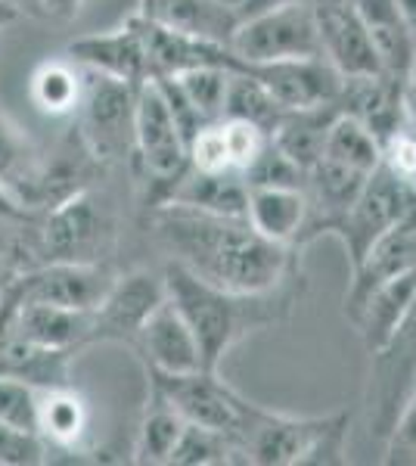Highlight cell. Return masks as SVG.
<instances>
[{
    "mask_svg": "<svg viewBox=\"0 0 416 466\" xmlns=\"http://www.w3.org/2000/svg\"><path fill=\"white\" fill-rule=\"evenodd\" d=\"M153 233L171 261L184 265L211 287L268 292L301 277L299 246H283L261 237L246 218L162 202L153 212Z\"/></svg>",
    "mask_w": 416,
    "mask_h": 466,
    "instance_id": "1",
    "label": "cell"
},
{
    "mask_svg": "<svg viewBox=\"0 0 416 466\" xmlns=\"http://www.w3.org/2000/svg\"><path fill=\"white\" fill-rule=\"evenodd\" d=\"M162 277L168 299L178 305V311L184 314L196 339H199L206 370H218L227 351L239 339H246L249 333L270 329L277 323L289 320L292 308L299 305L301 287V277H295V280L268 292H230L199 280L178 261H168Z\"/></svg>",
    "mask_w": 416,
    "mask_h": 466,
    "instance_id": "2",
    "label": "cell"
},
{
    "mask_svg": "<svg viewBox=\"0 0 416 466\" xmlns=\"http://www.w3.org/2000/svg\"><path fill=\"white\" fill-rule=\"evenodd\" d=\"M149 395L171 404L187 423L208 426V430L227 432L243 441L249 451V439L264 420V408L243 398L233 386L218 377V370H190V373H158L147 370Z\"/></svg>",
    "mask_w": 416,
    "mask_h": 466,
    "instance_id": "3",
    "label": "cell"
},
{
    "mask_svg": "<svg viewBox=\"0 0 416 466\" xmlns=\"http://www.w3.org/2000/svg\"><path fill=\"white\" fill-rule=\"evenodd\" d=\"M131 162L137 175L149 184L153 208L162 206L178 187V180L190 171V147L174 122L168 100L156 78L137 87V106H134V153Z\"/></svg>",
    "mask_w": 416,
    "mask_h": 466,
    "instance_id": "4",
    "label": "cell"
},
{
    "mask_svg": "<svg viewBox=\"0 0 416 466\" xmlns=\"http://www.w3.org/2000/svg\"><path fill=\"white\" fill-rule=\"evenodd\" d=\"M351 417H283L264 413L249 439V463L259 466H332L345 463V439Z\"/></svg>",
    "mask_w": 416,
    "mask_h": 466,
    "instance_id": "5",
    "label": "cell"
},
{
    "mask_svg": "<svg viewBox=\"0 0 416 466\" xmlns=\"http://www.w3.org/2000/svg\"><path fill=\"white\" fill-rule=\"evenodd\" d=\"M81 72H85V87L75 109L78 140L94 156V162H131L137 87L85 66Z\"/></svg>",
    "mask_w": 416,
    "mask_h": 466,
    "instance_id": "6",
    "label": "cell"
},
{
    "mask_svg": "<svg viewBox=\"0 0 416 466\" xmlns=\"http://www.w3.org/2000/svg\"><path fill=\"white\" fill-rule=\"evenodd\" d=\"M230 50L243 66L323 56L314 4L311 0H299V4H283L274 6V10L239 19Z\"/></svg>",
    "mask_w": 416,
    "mask_h": 466,
    "instance_id": "7",
    "label": "cell"
},
{
    "mask_svg": "<svg viewBox=\"0 0 416 466\" xmlns=\"http://www.w3.org/2000/svg\"><path fill=\"white\" fill-rule=\"evenodd\" d=\"M413 208H416V193L401 177L391 175L385 165H380L367 177V184L360 187L358 199L351 202L345 218L336 224L332 237H339V243L345 246L348 261L354 268L370 252V246L380 237H385L395 224L404 221Z\"/></svg>",
    "mask_w": 416,
    "mask_h": 466,
    "instance_id": "8",
    "label": "cell"
},
{
    "mask_svg": "<svg viewBox=\"0 0 416 466\" xmlns=\"http://www.w3.org/2000/svg\"><path fill=\"white\" fill-rule=\"evenodd\" d=\"M37 237L44 261H100L109 249L112 221L103 202L81 190L41 215Z\"/></svg>",
    "mask_w": 416,
    "mask_h": 466,
    "instance_id": "9",
    "label": "cell"
},
{
    "mask_svg": "<svg viewBox=\"0 0 416 466\" xmlns=\"http://www.w3.org/2000/svg\"><path fill=\"white\" fill-rule=\"evenodd\" d=\"M112 274L103 261H44L32 270H22L10 296L16 302H47L75 311H94L109 292Z\"/></svg>",
    "mask_w": 416,
    "mask_h": 466,
    "instance_id": "10",
    "label": "cell"
},
{
    "mask_svg": "<svg viewBox=\"0 0 416 466\" xmlns=\"http://www.w3.org/2000/svg\"><path fill=\"white\" fill-rule=\"evenodd\" d=\"M165 277H156L149 270H131V274H116L103 302L90 311V345L96 342H137L140 327L149 314L165 302Z\"/></svg>",
    "mask_w": 416,
    "mask_h": 466,
    "instance_id": "11",
    "label": "cell"
},
{
    "mask_svg": "<svg viewBox=\"0 0 416 466\" xmlns=\"http://www.w3.org/2000/svg\"><path fill=\"white\" fill-rule=\"evenodd\" d=\"M370 360H373L367 395L370 426L380 439H385L416 382V302L407 320L401 323V329L391 336V342L376 355H370Z\"/></svg>",
    "mask_w": 416,
    "mask_h": 466,
    "instance_id": "12",
    "label": "cell"
},
{
    "mask_svg": "<svg viewBox=\"0 0 416 466\" xmlns=\"http://www.w3.org/2000/svg\"><path fill=\"white\" fill-rule=\"evenodd\" d=\"M317 32H320V54L342 78L382 72L380 54L373 47L364 19L351 0H311Z\"/></svg>",
    "mask_w": 416,
    "mask_h": 466,
    "instance_id": "13",
    "label": "cell"
},
{
    "mask_svg": "<svg viewBox=\"0 0 416 466\" xmlns=\"http://www.w3.org/2000/svg\"><path fill=\"white\" fill-rule=\"evenodd\" d=\"M66 56H69L72 63L85 66V69L112 75V78L127 81V85H134V87L147 85V81L153 78L137 16H131L118 28H109V32L75 37L69 47H66Z\"/></svg>",
    "mask_w": 416,
    "mask_h": 466,
    "instance_id": "14",
    "label": "cell"
},
{
    "mask_svg": "<svg viewBox=\"0 0 416 466\" xmlns=\"http://www.w3.org/2000/svg\"><path fill=\"white\" fill-rule=\"evenodd\" d=\"M339 109L345 116L358 118L382 147L398 131H404L411 125L407 122V103H404V78L389 72L342 78Z\"/></svg>",
    "mask_w": 416,
    "mask_h": 466,
    "instance_id": "15",
    "label": "cell"
},
{
    "mask_svg": "<svg viewBox=\"0 0 416 466\" xmlns=\"http://www.w3.org/2000/svg\"><path fill=\"white\" fill-rule=\"evenodd\" d=\"M243 69L261 78L283 109H311L339 103V90H342V75L323 56L279 59V63L243 66Z\"/></svg>",
    "mask_w": 416,
    "mask_h": 466,
    "instance_id": "16",
    "label": "cell"
},
{
    "mask_svg": "<svg viewBox=\"0 0 416 466\" xmlns=\"http://www.w3.org/2000/svg\"><path fill=\"white\" fill-rule=\"evenodd\" d=\"M134 351L147 364V370L158 373H190L202 367L199 339L168 296L140 327Z\"/></svg>",
    "mask_w": 416,
    "mask_h": 466,
    "instance_id": "17",
    "label": "cell"
},
{
    "mask_svg": "<svg viewBox=\"0 0 416 466\" xmlns=\"http://www.w3.org/2000/svg\"><path fill=\"white\" fill-rule=\"evenodd\" d=\"M0 184L37 218L50 208V159L6 112H0Z\"/></svg>",
    "mask_w": 416,
    "mask_h": 466,
    "instance_id": "18",
    "label": "cell"
},
{
    "mask_svg": "<svg viewBox=\"0 0 416 466\" xmlns=\"http://www.w3.org/2000/svg\"><path fill=\"white\" fill-rule=\"evenodd\" d=\"M413 302H416V268L380 283L351 314H345L354 323V329H358L367 355H376V351L391 342V336L398 333L401 323L411 314Z\"/></svg>",
    "mask_w": 416,
    "mask_h": 466,
    "instance_id": "19",
    "label": "cell"
},
{
    "mask_svg": "<svg viewBox=\"0 0 416 466\" xmlns=\"http://www.w3.org/2000/svg\"><path fill=\"white\" fill-rule=\"evenodd\" d=\"M13 305V336L37 349L81 351L90 345V311L59 308L47 302H16Z\"/></svg>",
    "mask_w": 416,
    "mask_h": 466,
    "instance_id": "20",
    "label": "cell"
},
{
    "mask_svg": "<svg viewBox=\"0 0 416 466\" xmlns=\"http://www.w3.org/2000/svg\"><path fill=\"white\" fill-rule=\"evenodd\" d=\"M137 16L171 32L224 44V47H230L233 32L239 25L237 6L224 0H140Z\"/></svg>",
    "mask_w": 416,
    "mask_h": 466,
    "instance_id": "21",
    "label": "cell"
},
{
    "mask_svg": "<svg viewBox=\"0 0 416 466\" xmlns=\"http://www.w3.org/2000/svg\"><path fill=\"white\" fill-rule=\"evenodd\" d=\"M308 202L305 193L292 187H249V208L246 221L261 237L283 246H299L305 230Z\"/></svg>",
    "mask_w": 416,
    "mask_h": 466,
    "instance_id": "22",
    "label": "cell"
},
{
    "mask_svg": "<svg viewBox=\"0 0 416 466\" xmlns=\"http://www.w3.org/2000/svg\"><path fill=\"white\" fill-rule=\"evenodd\" d=\"M339 112H342L339 103H327V106H311V109H286L279 125L270 131V144L283 156H289L299 168L311 171L320 162L330 125L336 122Z\"/></svg>",
    "mask_w": 416,
    "mask_h": 466,
    "instance_id": "23",
    "label": "cell"
},
{
    "mask_svg": "<svg viewBox=\"0 0 416 466\" xmlns=\"http://www.w3.org/2000/svg\"><path fill=\"white\" fill-rule=\"evenodd\" d=\"M351 4L360 13V19H364L370 37H373L382 72L404 78L416 54V41L411 28L404 25L398 0H351Z\"/></svg>",
    "mask_w": 416,
    "mask_h": 466,
    "instance_id": "24",
    "label": "cell"
},
{
    "mask_svg": "<svg viewBox=\"0 0 416 466\" xmlns=\"http://www.w3.org/2000/svg\"><path fill=\"white\" fill-rule=\"evenodd\" d=\"M165 202H178V206L202 208L211 215L227 218H246L249 208V184L239 171H224V175H206V171L190 168L178 180L171 197Z\"/></svg>",
    "mask_w": 416,
    "mask_h": 466,
    "instance_id": "25",
    "label": "cell"
},
{
    "mask_svg": "<svg viewBox=\"0 0 416 466\" xmlns=\"http://www.w3.org/2000/svg\"><path fill=\"white\" fill-rule=\"evenodd\" d=\"M90 430V404L85 395L75 392L69 386H50L41 389V401H37V432L41 439L63 451H75L85 441Z\"/></svg>",
    "mask_w": 416,
    "mask_h": 466,
    "instance_id": "26",
    "label": "cell"
},
{
    "mask_svg": "<svg viewBox=\"0 0 416 466\" xmlns=\"http://www.w3.org/2000/svg\"><path fill=\"white\" fill-rule=\"evenodd\" d=\"M81 87H85V72L72 59H47L37 66L32 81H28L32 103L44 116L53 118L75 116L81 103Z\"/></svg>",
    "mask_w": 416,
    "mask_h": 466,
    "instance_id": "27",
    "label": "cell"
},
{
    "mask_svg": "<svg viewBox=\"0 0 416 466\" xmlns=\"http://www.w3.org/2000/svg\"><path fill=\"white\" fill-rule=\"evenodd\" d=\"M283 106L268 90L261 78H255L249 69H233L230 81H227L224 96V118H237V122H249L270 134L283 118Z\"/></svg>",
    "mask_w": 416,
    "mask_h": 466,
    "instance_id": "28",
    "label": "cell"
},
{
    "mask_svg": "<svg viewBox=\"0 0 416 466\" xmlns=\"http://www.w3.org/2000/svg\"><path fill=\"white\" fill-rule=\"evenodd\" d=\"M323 156L345 165V168H351V171H360V175H373L382 165V144L358 122V118L339 112L336 122L330 125Z\"/></svg>",
    "mask_w": 416,
    "mask_h": 466,
    "instance_id": "29",
    "label": "cell"
},
{
    "mask_svg": "<svg viewBox=\"0 0 416 466\" xmlns=\"http://www.w3.org/2000/svg\"><path fill=\"white\" fill-rule=\"evenodd\" d=\"M174 466H221V463H249V451L233 435L208 430V426L187 423L171 454Z\"/></svg>",
    "mask_w": 416,
    "mask_h": 466,
    "instance_id": "30",
    "label": "cell"
},
{
    "mask_svg": "<svg viewBox=\"0 0 416 466\" xmlns=\"http://www.w3.org/2000/svg\"><path fill=\"white\" fill-rule=\"evenodd\" d=\"M184 426H187V420L180 417L171 404H165L162 398L149 395L147 417H143L140 432H137V445H134V461L143 466L171 463L174 445H178Z\"/></svg>",
    "mask_w": 416,
    "mask_h": 466,
    "instance_id": "31",
    "label": "cell"
},
{
    "mask_svg": "<svg viewBox=\"0 0 416 466\" xmlns=\"http://www.w3.org/2000/svg\"><path fill=\"white\" fill-rule=\"evenodd\" d=\"M230 72L233 69H224V66H202V69L174 75L180 90H184V96L193 103V109L199 112L206 125L224 118V96H227Z\"/></svg>",
    "mask_w": 416,
    "mask_h": 466,
    "instance_id": "32",
    "label": "cell"
},
{
    "mask_svg": "<svg viewBox=\"0 0 416 466\" xmlns=\"http://www.w3.org/2000/svg\"><path fill=\"white\" fill-rule=\"evenodd\" d=\"M37 401H41V389L32 382L19 377H0V423L37 432Z\"/></svg>",
    "mask_w": 416,
    "mask_h": 466,
    "instance_id": "33",
    "label": "cell"
},
{
    "mask_svg": "<svg viewBox=\"0 0 416 466\" xmlns=\"http://www.w3.org/2000/svg\"><path fill=\"white\" fill-rule=\"evenodd\" d=\"M249 187H292V190H305L308 171L299 168L289 156H283L279 149L270 144L261 149V156L243 171Z\"/></svg>",
    "mask_w": 416,
    "mask_h": 466,
    "instance_id": "34",
    "label": "cell"
},
{
    "mask_svg": "<svg viewBox=\"0 0 416 466\" xmlns=\"http://www.w3.org/2000/svg\"><path fill=\"white\" fill-rule=\"evenodd\" d=\"M190 168L206 171V175H224V171H233L230 149H227L221 122L206 125L190 140Z\"/></svg>",
    "mask_w": 416,
    "mask_h": 466,
    "instance_id": "35",
    "label": "cell"
},
{
    "mask_svg": "<svg viewBox=\"0 0 416 466\" xmlns=\"http://www.w3.org/2000/svg\"><path fill=\"white\" fill-rule=\"evenodd\" d=\"M221 127H224L227 149H230L233 171H239V175H243L249 165L261 156V149L268 147L270 134H264L261 127H255L249 122H237V118H221Z\"/></svg>",
    "mask_w": 416,
    "mask_h": 466,
    "instance_id": "36",
    "label": "cell"
},
{
    "mask_svg": "<svg viewBox=\"0 0 416 466\" xmlns=\"http://www.w3.org/2000/svg\"><path fill=\"white\" fill-rule=\"evenodd\" d=\"M385 445H389L385 461L391 466H416V382L398 413L395 426H391V432L385 435Z\"/></svg>",
    "mask_w": 416,
    "mask_h": 466,
    "instance_id": "37",
    "label": "cell"
},
{
    "mask_svg": "<svg viewBox=\"0 0 416 466\" xmlns=\"http://www.w3.org/2000/svg\"><path fill=\"white\" fill-rule=\"evenodd\" d=\"M47 441L37 432L0 423V466H35L47 461Z\"/></svg>",
    "mask_w": 416,
    "mask_h": 466,
    "instance_id": "38",
    "label": "cell"
},
{
    "mask_svg": "<svg viewBox=\"0 0 416 466\" xmlns=\"http://www.w3.org/2000/svg\"><path fill=\"white\" fill-rule=\"evenodd\" d=\"M382 165L416 193V125H407L382 147Z\"/></svg>",
    "mask_w": 416,
    "mask_h": 466,
    "instance_id": "39",
    "label": "cell"
},
{
    "mask_svg": "<svg viewBox=\"0 0 416 466\" xmlns=\"http://www.w3.org/2000/svg\"><path fill=\"white\" fill-rule=\"evenodd\" d=\"M85 0H41L44 6V19H59V22H72L81 13Z\"/></svg>",
    "mask_w": 416,
    "mask_h": 466,
    "instance_id": "40",
    "label": "cell"
},
{
    "mask_svg": "<svg viewBox=\"0 0 416 466\" xmlns=\"http://www.w3.org/2000/svg\"><path fill=\"white\" fill-rule=\"evenodd\" d=\"M0 218H16V221H37L35 212H28L19 199H13V193L0 184Z\"/></svg>",
    "mask_w": 416,
    "mask_h": 466,
    "instance_id": "41",
    "label": "cell"
},
{
    "mask_svg": "<svg viewBox=\"0 0 416 466\" xmlns=\"http://www.w3.org/2000/svg\"><path fill=\"white\" fill-rule=\"evenodd\" d=\"M404 103H407V122L416 125V54L411 59V69L404 75Z\"/></svg>",
    "mask_w": 416,
    "mask_h": 466,
    "instance_id": "42",
    "label": "cell"
},
{
    "mask_svg": "<svg viewBox=\"0 0 416 466\" xmlns=\"http://www.w3.org/2000/svg\"><path fill=\"white\" fill-rule=\"evenodd\" d=\"M283 4H299V0H243V4H239V19L255 16V13H264V10H274V6H283Z\"/></svg>",
    "mask_w": 416,
    "mask_h": 466,
    "instance_id": "43",
    "label": "cell"
},
{
    "mask_svg": "<svg viewBox=\"0 0 416 466\" xmlns=\"http://www.w3.org/2000/svg\"><path fill=\"white\" fill-rule=\"evenodd\" d=\"M398 6H401V16H404V25L411 28L416 41V0H398Z\"/></svg>",
    "mask_w": 416,
    "mask_h": 466,
    "instance_id": "44",
    "label": "cell"
},
{
    "mask_svg": "<svg viewBox=\"0 0 416 466\" xmlns=\"http://www.w3.org/2000/svg\"><path fill=\"white\" fill-rule=\"evenodd\" d=\"M13 6H16L19 13H25V16H32V19H44V6H41V0H10Z\"/></svg>",
    "mask_w": 416,
    "mask_h": 466,
    "instance_id": "45",
    "label": "cell"
},
{
    "mask_svg": "<svg viewBox=\"0 0 416 466\" xmlns=\"http://www.w3.org/2000/svg\"><path fill=\"white\" fill-rule=\"evenodd\" d=\"M19 16H22V13L10 4V0H0V28L10 25V22H16Z\"/></svg>",
    "mask_w": 416,
    "mask_h": 466,
    "instance_id": "46",
    "label": "cell"
},
{
    "mask_svg": "<svg viewBox=\"0 0 416 466\" xmlns=\"http://www.w3.org/2000/svg\"><path fill=\"white\" fill-rule=\"evenodd\" d=\"M224 4H230V6H237V13H239V4H243V0H224Z\"/></svg>",
    "mask_w": 416,
    "mask_h": 466,
    "instance_id": "47",
    "label": "cell"
}]
</instances>
